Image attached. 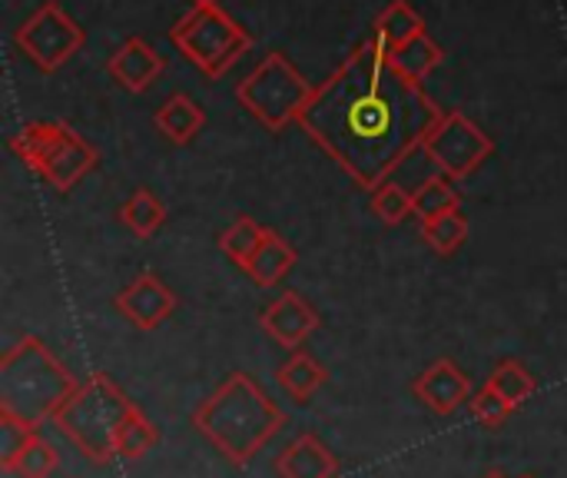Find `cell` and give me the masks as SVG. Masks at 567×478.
I'll return each mask as SVG.
<instances>
[{
    "label": "cell",
    "mask_w": 567,
    "mask_h": 478,
    "mask_svg": "<svg viewBox=\"0 0 567 478\" xmlns=\"http://www.w3.org/2000/svg\"><path fill=\"white\" fill-rule=\"evenodd\" d=\"M262 236H266V226H259L256 220L243 216V220H236V223L219 236V250H223L236 266H246V263L252 260V253L259 250Z\"/></svg>",
    "instance_id": "d4e9b609"
},
{
    "label": "cell",
    "mask_w": 567,
    "mask_h": 478,
    "mask_svg": "<svg viewBox=\"0 0 567 478\" xmlns=\"http://www.w3.org/2000/svg\"><path fill=\"white\" fill-rule=\"evenodd\" d=\"M485 478H508V476H502V472H488Z\"/></svg>",
    "instance_id": "4dcf8cb0"
},
{
    "label": "cell",
    "mask_w": 567,
    "mask_h": 478,
    "mask_svg": "<svg viewBox=\"0 0 567 478\" xmlns=\"http://www.w3.org/2000/svg\"><path fill=\"white\" fill-rule=\"evenodd\" d=\"M159 443V433H156V426L143 416V413H136L126 426H123V433H120V443H116V456L120 459H130V462H136V459H143L153 446Z\"/></svg>",
    "instance_id": "4316f807"
},
{
    "label": "cell",
    "mask_w": 567,
    "mask_h": 478,
    "mask_svg": "<svg viewBox=\"0 0 567 478\" xmlns=\"http://www.w3.org/2000/svg\"><path fill=\"white\" fill-rule=\"evenodd\" d=\"M525 478H532V476H525Z\"/></svg>",
    "instance_id": "1f68e13d"
},
{
    "label": "cell",
    "mask_w": 567,
    "mask_h": 478,
    "mask_svg": "<svg viewBox=\"0 0 567 478\" xmlns=\"http://www.w3.org/2000/svg\"><path fill=\"white\" fill-rule=\"evenodd\" d=\"M372 210L379 213L382 223L389 226H399L405 216H415V206H412V190H405L402 183L395 180H385L382 186L372 190Z\"/></svg>",
    "instance_id": "484cf974"
},
{
    "label": "cell",
    "mask_w": 567,
    "mask_h": 478,
    "mask_svg": "<svg viewBox=\"0 0 567 478\" xmlns=\"http://www.w3.org/2000/svg\"><path fill=\"white\" fill-rule=\"evenodd\" d=\"M276 383H279V389H282L289 399L309 403V399L329 383V369H326L316 356H309L306 349H296V353H289V359L279 366Z\"/></svg>",
    "instance_id": "2e32d148"
},
{
    "label": "cell",
    "mask_w": 567,
    "mask_h": 478,
    "mask_svg": "<svg viewBox=\"0 0 567 478\" xmlns=\"http://www.w3.org/2000/svg\"><path fill=\"white\" fill-rule=\"evenodd\" d=\"M193 7H219V0H193Z\"/></svg>",
    "instance_id": "f546056e"
},
{
    "label": "cell",
    "mask_w": 567,
    "mask_h": 478,
    "mask_svg": "<svg viewBox=\"0 0 567 478\" xmlns=\"http://www.w3.org/2000/svg\"><path fill=\"white\" fill-rule=\"evenodd\" d=\"M422 236H425V243H429L435 253L452 256V253H458V250L465 246V240H468V220H465L462 210L442 213V216L422 223Z\"/></svg>",
    "instance_id": "603a6c76"
},
{
    "label": "cell",
    "mask_w": 567,
    "mask_h": 478,
    "mask_svg": "<svg viewBox=\"0 0 567 478\" xmlns=\"http://www.w3.org/2000/svg\"><path fill=\"white\" fill-rule=\"evenodd\" d=\"M140 413V406L106 376V373H93L90 379H83L73 396L63 403V409L56 413L53 426L90 459L106 466L110 459H116V443L123 426Z\"/></svg>",
    "instance_id": "277c9868"
},
{
    "label": "cell",
    "mask_w": 567,
    "mask_h": 478,
    "mask_svg": "<svg viewBox=\"0 0 567 478\" xmlns=\"http://www.w3.org/2000/svg\"><path fill=\"white\" fill-rule=\"evenodd\" d=\"M468 409H472V416H475L485 429L505 426V423L512 419V413H515V406H512L508 399H502L492 386H482V389L468 399Z\"/></svg>",
    "instance_id": "83f0119b"
},
{
    "label": "cell",
    "mask_w": 567,
    "mask_h": 478,
    "mask_svg": "<svg viewBox=\"0 0 567 478\" xmlns=\"http://www.w3.org/2000/svg\"><path fill=\"white\" fill-rule=\"evenodd\" d=\"M296 260H299V253L292 250V243H289L282 233L266 230L259 250L252 253V260H249L243 269L252 276V283H259V286H276V283H282V276L296 266Z\"/></svg>",
    "instance_id": "9a60e30c"
},
{
    "label": "cell",
    "mask_w": 567,
    "mask_h": 478,
    "mask_svg": "<svg viewBox=\"0 0 567 478\" xmlns=\"http://www.w3.org/2000/svg\"><path fill=\"white\" fill-rule=\"evenodd\" d=\"M10 150L56 193H70L100 160L96 146L63 120L27 123L10 136Z\"/></svg>",
    "instance_id": "5b68a950"
},
{
    "label": "cell",
    "mask_w": 567,
    "mask_h": 478,
    "mask_svg": "<svg viewBox=\"0 0 567 478\" xmlns=\"http://www.w3.org/2000/svg\"><path fill=\"white\" fill-rule=\"evenodd\" d=\"M445 110L405 80L369 37L309 96L299 126L365 190L382 186L419 153Z\"/></svg>",
    "instance_id": "6da1fadb"
},
{
    "label": "cell",
    "mask_w": 567,
    "mask_h": 478,
    "mask_svg": "<svg viewBox=\"0 0 567 478\" xmlns=\"http://www.w3.org/2000/svg\"><path fill=\"white\" fill-rule=\"evenodd\" d=\"M259 326L269 339H276L282 349L296 353L302 349V343L322 326L319 313L312 309V303L299 293H279L259 316Z\"/></svg>",
    "instance_id": "8fae6325"
},
{
    "label": "cell",
    "mask_w": 567,
    "mask_h": 478,
    "mask_svg": "<svg viewBox=\"0 0 567 478\" xmlns=\"http://www.w3.org/2000/svg\"><path fill=\"white\" fill-rule=\"evenodd\" d=\"M163 67H166V63H163V57L156 53V47L146 43L143 37H130V40L110 57V63H106L110 77H113L120 87L133 90V93L150 90V87L159 80Z\"/></svg>",
    "instance_id": "4fadbf2b"
},
{
    "label": "cell",
    "mask_w": 567,
    "mask_h": 478,
    "mask_svg": "<svg viewBox=\"0 0 567 478\" xmlns=\"http://www.w3.org/2000/svg\"><path fill=\"white\" fill-rule=\"evenodd\" d=\"M312 83L286 60V53H266L236 87V100L269 130H286L289 123H299Z\"/></svg>",
    "instance_id": "8992f818"
},
{
    "label": "cell",
    "mask_w": 567,
    "mask_h": 478,
    "mask_svg": "<svg viewBox=\"0 0 567 478\" xmlns=\"http://www.w3.org/2000/svg\"><path fill=\"white\" fill-rule=\"evenodd\" d=\"M120 220H123V226H126L136 240H150V236L166 223V206H163L150 190H136V193L120 206Z\"/></svg>",
    "instance_id": "44dd1931"
},
{
    "label": "cell",
    "mask_w": 567,
    "mask_h": 478,
    "mask_svg": "<svg viewBox=\"0 0 567 478\" xmlns=\"http://www.w3.org/2000/svg\"><path fill=\"white\" fill-rule=\"evenodd\" d=\"M412 393L435 416H452L475 396L472 379L455 359H435L425 373L412 379Z\"/></svg>",
    "instance_id": "7c38bea8"
},
{
    "label": "cell",
    "mask_w": 567,
    "mask_h": 478,
    "mask_svg": "<svg viewBox=\"0 0 567 478\" xmlns=\"http://www.w3.org/2000/svg\"><path fill=\"white\" fill-rule=\"evenodd\" d=\"M80 383L40 336H23L0 356V416L40 433Z\"/></svg>",
    "instance_id": "3957f363"
},
{
    "label": "cell",
    "mask_w": 567,
    "mask_h": 478,
    "mask_svg": "<svg viewBox=\"0 0 567 478\" xmlns=\"http://www.w3.org/2000/svg\"><path fill=\"white\" fill-rule=\"evenodd\" d=\"M169 37L213 80H219L252 47V37L219 7H193Z\"/></svg>",
    "instance_id": "52a82bcc"
},
{
    "label": "cell",
    "mask_w": 567,
    "mask_h": 478,
    "mask_svg": "<svg viewBox=\"0 0 567 478\" xmlns=\"http://www.w3.org/2000/svg\"><path fill=\"white\" fill-rule=\"evenodd\" d=\"M13 43L43 73H53L86 43V33L73 17H66V10L60 3L47 0L13 30Z\"/></svg>",
    "instance_id": "9c48e42d"
},
{
    "label": "cell",
    "mask_w": 567,
    "mask_h": 478,
    "mask_svg": "<svg viewBox=\"0 0 567 478\" xmlns=\"http://www.w3.org/2000/svg\"><path fill=\"white\" fill-rule=\"evenodd\" d=\"M462 196L455 190V180L445 176V173H435V176H425L415 190H412V206H415V216L422 223L442 216V213H452L458 210Z\"/></svg>",
    "instance_id": "ffe728a7"
},
{
    "label": "cell",
    "mask_w": 567,
    "mask_h": 478,
    "mask_svg": "<svg viewBox=\"0 0 567 478\" xmlns=\"http://www.w3.org/2000/svg\"><path fill=\"white\" fill-rule=\"evenodd\" d=\"M56 466H60V456H56V449L37 433L23 449H20V456L10 462V476L17 478H50L56 472Z\"/></svg>",
    "instance_id": "cb8c5ba5"
},
{
    "label": "cell",
    "mask_w": 567,
    "mask_h": 478,
    "mask_svg": "<svg viewBox=\"0 0 567 478\" xmlns=\"http://www.w3.org/2000/svg\"><path fill=\"white\" fill-rule=\"evenodd\" d=\"M419 33H425V20H422V13L409 3V0H392L379 17H375V40L379 43H385L389 50H395V47H402V43H409L412 37H419Z\"/></svg>",
    "instance_id": "d6986e66"
},
{
    "label": "cell",
    "mask_w": 567,
    "mask_h": 478,
    "mask_svg": "<svg viewBox=\"0 0 567 478\" xmlns=\"http://www.w3.org/2000/svg\"><path fill=\"white\" fill-rule=\"evenodd\" d=\"M419 153L439 173L452 180H465L495 153V140L478 123H472L462 110H445L439 123L429 130V136L422 140Z\"/></svg>",
    "instance_id": "ba28073f"
},
{
    "label": "cell",
    "mask_w": 567,
    "mask_h": 478,
    "mask_svg": "<svg viewBox=\"0 0 567 478\" xmlns=\"http://www.w3.org/2000/svg\"><path fill=\"white\" fill-rule=\"evenodd\" d=\"M203 123H206L203 106H199L193 96H186V93H173V96L156 110V126H159V133H166L173 143H189V140L203 130Z\"/></svg>",
    "instance_id": "ac0fdd59"
},
{
    "label": "cell",
    "mask_w": 567,
    "mask_h": 478,
    "mask_svg": "<svg viewBox=\"0 0 567 478\" xmlns=\"http://www.w3.org/2000/svg\"><path fill=\"white\" fill-rule=\"evenodd\" d=\"M116 313L130 323V326H136V329H143V333H153V329H159L169 316H173V309H176V293L159 279V276H153V273H140L130 286H123L120 293H116Z\"/></svg>",
    "instance_id": "30bf717a"
},
{
    "label": "cell",
    "mask_w": 567,
    "mask_h": 478,
    "mask_svg": "<svg viewBox=\"0 0 567 478\" xmlns=\"http://www.w3.org/2000/svg\"><path fill=\"white\" fill-rule=\"evenodd\" d=\"M279 478H339V459L336 452L312 433H302L292 439L279 459H276Z\"/></svg>",
    "instance_id": "5bb4252c"
},
{
    "label": "cell",
    "mask_w": 567,
    "mask_h": 478,
    "mask_svg": "<svg viewBox=\"0 0 567 478\" xmlns=\"http://www.w3.org/2000/svg\"><path fill=\"white\" fill-rule=\"evenodd\" d=\"M485 386H492V389H495L502 399H508L515 409H522V406L535 396V389H538L532 369H528L525 363H518V359L498 363V366L488 373V383H485Z\"/></svg>",
    "instance_id": "7402d4cb"
},
{
    "label": "cell",
    "mask_w": 567,
    "mask_h": 478,
    "mask_svg": "<svg viewBox=\"0 0 567 478\" xmlns=\"http://www.w3.org/2000/svg\"><path fill=\"white\" fill-rule=\"evenodd\" d=\"M33 436H37V433L27 429L23 423L0 416V469H3V472L10 469V462L20 456V449H23Z\"/></svg>",
    "instance_id": "f1b7e54d"
},
{
    "label": "cell",
    "mask_w": 567,
    "mask_h": 478,
    "mask_svg": "<svg viewBox=\"0 0 567 478\" xmlns=\"http://www.w3.org/2000/svg\"><path fill=\"white\" fill-rule=\"evenodd\" d=\"M382 47H385V43H382ZM385 50H389V47H385ZM442 60H445V53H442V47H439L429 33H419V37H412L409 43L389 50V63H392L405 80H412V83H419V87H422V80H425Z\"/></svg>",
    "instance_id": "e0dca14e"
},
{
    "label": "cell",
    "mask_w": 567,
    "mask_h": 478,
    "mask_svg": "<svg viewBox=\"0 0 567 478\" xmlns=\"http://www.w3.org/2000/svg\"><path fill=\"white\" fill-rule=\"evenodd\" d=\"M193 426L226 462L243 469L282 433L286 413L256 386L252 376L233 373L193 409Z\"/></svg>",
    "instance_id": "7a4b0ae2"
}]
</instances>
